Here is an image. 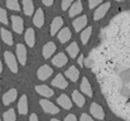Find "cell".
<instances>
[{
	"label": "cell",
	"instance_id": "39",
	"mask_svg": "<svg viewBox=\"0 0 130 121\" xmlns=\"http://www.w3.org/2000/svg\"><path fill=\"white\" fill-rule=\"evenodd\" d=\"M3 72V63H1V61H0V73Z\"/></svg>",
	"mask_w": 130,
	"mask_h": 121
},
{
	"label": "cell",
	"instance_id": "35",
	"mask_svg": "<svg viewBox=\"0 0 130 121\" xmlns=\"http://www.w3.org/2000/svg\"><path fill=\"white\" fill-rule=\"evenodd\" d=\"M64 120L66 121H76L77 120V117H76L75 115H72V114H71V115H67V116L64 117Z\"/></svg>",
	"mask_w": 130,
	"mask_h": 121
},
{
	"label": "cell",
	"instance_id": "25",
	"mask_svg": "<svg viewBox=\"0 0 130 121\" xmlns=\"http://www.w3.org/2000/svg\"><path fill=\"white\" fill-rule=\"evenodd\" d=\"M72 101H73L78 107H84V105H85V97H84L77 90L72 92Z\"/></svg>",
	"mask_w": 130,
	"mask_h": 121
},
{
	"label": "cell",
	"instance_id": "32",
	"mask_svg": "<svg viewBox=\"0 0 130 121\" xmlns=\"http://www.w3.org/2000/svg\"><path fill=\"white\" fill-rule=\"evenodd\" d=\"M72 3H73V0H62V5H61L62 6V10H64V11L68 10V8L71 6Z\"/></svg>",
	"mask_w": 130,
	"mask_h": 121
},
{
	"label": "cell",
	"instance_id": "23",
	"mask_svg": "<svg viewBox=\"0 0 130 121\" xmlns=\"http://www.w3.org/2000/svg\"><path fill=\"white\" fill-rule=\"evenodd\" d=\"M57 37H58V40L61 43H66V42H68V40L71 39L72 34H71V30L68 28H63V29H59L58 30Z\"/></svg>",
	"mask_w": 130,
	"mask_h": 121
},
{
	"label": "cell",
	"instance_id": "22",
	"mask_svg": "<svg viewBox=\"0 0 130 121\" xmlns=\"http://www.w3.org/2000/svg\"><path fill=\"white\" fill-rule=\"evenodd\" d=\"M66 77L72 82H77L78 77H80V71L77 70V67L71 66L67 71H66Z\"/></svg>",
	"mask_w": 130,
	"mask_h": 121
},
{
	"label": "cell",
	"instance_id": "15",
	"mask_svg": "<svg viewBox=\"0 0 130 121\" xmlns=\"http://www.w3.org/2000/svg\"><path fill=\"white\" fill-rule=\"evenodd\" d=\"M72 24H73V28H75L76 32H81L87 25V15H82V16L75 19Z\"/></svg>",
	"mask_w": 130,
	"mask_h": 121
},
{
	"label": "cell",
	"instance_id": "1",
	"mask_svg": "<svg viewBox=\"0 0 130 121\" xmlns=\"http://www.w3.org/2000/svg\"><path fill=\"white\" fill-rule=\"evenodd\" d=\"M84 66L95 73L111 111L130 121V10L119 13L102 29Z\"/></svg>",
	"mask_w": 130,
	"mask_h": 121
},
{
	"label": "cell",
	"instance_id": "33",
	"mask_svg": "<svg viewBox=\"0 0 130 121\" xmlns=\"http://www.w3.org/2000/svg\"><path fill=\"white\" fill-rule=\"evenodd\" d=\"M102 3V0H88V6L90 9H93V8H97V5H100Z\"/></svg>",
	"mask_w": 130,
	"mask_h": 121
},
{
	"label": "cell",
	"instance_id": "11",
	"mask_svg": "<svg viewBox=\"0 0 130 121\" xmlns=\"http://www.w3.org/2000/svg\"><path fill=\"white\" fill-rule=\"evenodd\" d=\"M56 49H57V47H56V44H54L53 42H48V43H45V44L43 45V49H42L43 57L45 58V59L51 58V57L54 54Z\"/></svg>",
	"mask_w": 130,
	"mask_h": 121
},
{
	"label": "cell",
	"instance_id": "24",
	"mask_svg": "<svg viewBox=\"0 0 130 121\" xmlns=\"http://www.w3.org/2000/svg\"><path fill=\"white\" fill-rule=\"evenodd\" d=\"M23 11L27 16L33 15L34 13V4L32 0H23Z\"/></svg>",
	"mask_w": 130,
	"mask_h": 121
},
{
	"label": "cell",
	"instance_id": "28",
	"mask_svg": "<svg viewBox=\"0 0 130 121\" xmlns=\"http://www.w3.org/2000/svg\"><path fill=\"white\" fill-rule=\"evenodd\" d=\"M91 34H92V27H87L82 29V33H81V40H82V44H87V42L91 38Z\"/></svg>",
	"mask_w": 130,
	"mask_h": 121
},
{
	"label": "cell",
	"instance_id": "9",
	"mask_svg": "<svg viewBox=\"0 0 130 121\" xmlns=\"http://www.w3.org/2000/svg\"><path fill=\"white\" fill-rule=\"evenodd\" d=\"M52 73H53V70H52L49 66L43 64L42 67H39V70H38V72H37V77L41 81H45L47 78H49V77L52 76Z\"/></svg>",
	"mask_w": 130,
	"mask_h": 121
},
{
	"label": "cell",
	"instance_id": "36",
	"mask_svg": "<svg viewBox=\"0 0 130 121\" xmlns=\"http://www.w3.org/2000/svg\"><path fill=\"white\" fill-rule=\"evenodd\" d=\"M42 3H43L44 5H47V6H51V5H53L54 0H42Z\"/></svg>",
	"mask_w": 130,
	"mask_h": 121
},
{
	"label": "cell",
	"instance_id": "4",
	"mask_svg": "<svg viewBox=\"0 0 130 121\" xmlns=\"http://www.w3.org/2000/svg\"><path fill=\"white\" fill-rule=\"evenodd\" d=\"M39 103H41V107L43 109V111L45 114H51V115H54V114H58L59 112V109L54 105V103H52L51 101H47V100H41L39 101Z\"/></svg>",
	"mask_w": 130,
	"mask_h": 121
},
{
	"label": "cell",
	"instance_id": "38",
	"mask_svg": "<svg viewBox=\"0 0 130 121\" xmlns=\"http://www.w3.org/2000/svg\"><path fill=\"white\" fill-rule=\"evenodd\" d=\"M29 120H30V121H36V120H38V116H37V114H32V115L29 116Z\"/></svg>",
	"mask_w": 130,
	"mask_h": 121
},
{
	"label": "cell",
	"instance_id": "42",
	"mask_svg": "<svg viewBox=\"0 0 130 121\" xmlns=\"http://www.w3.org/2000/svg\"><path fill=\"white\" fill-rule=\"evenodd\" d=\"M0 1H1V0H0Z\"/></svg>",
	"mask_w": 130,
	"mask_h": 121
},
{
	"label": "cell",
	"instance_id": "6",
	"mask_svg": "<svg viewBox=\"0 0 130 121\" xmlns=\"http://www.w3.org/2000/svg\"><path fill=\"white\" fill-rule=\"evenodd\" d=\"M17 59L22 66H25L27 63V49L24 44H17Z\"/></svg>",
	"mask_w": 130,
	"mask_h": 121
},
{
	"label": "cell",
	"instance_id": "21",
	"mask_svg": "<svg viewBox=\"0 0 130 121\" xmlns=\"http://www.w3.org/2000/svg\"><path fill=\"white\" fill-rule=\"evenodd\" d=\"M18 111L20 115H25L28 112V98L25 95H23L18 101Z\"/></svg>",
	"mask_w": 130,
	"mask_h": 121
},
{
	"label": "cell",
	"instance_id": "37",
	"mask_svg": "<svg viewBox=\"0 0 130 121\" xmlns=\"http://www.w3.org/2000/svg\"><path fill=\"white\" fill-rule=\"evenodd\" d=\"M84 61H85V58H84V56H80V57H78V61H77V62H78V64H80L81 67L84 66Z\"/></svg>",
	"mask_w": 130,
	"mask_h": 121
},
{
	"label": "cell",
	"instance_id": "2",
	"mask_svg": "<svg viewBox=\"0 0 130 121\" xmlns=\"http://www.w3.org/2000/svg\"><path fill=\"white\" fill-rule=\"evenodd\" d=\"M4 59H5V63L9 67V70L13 73H17L18 72V62H17L15 56L11 52H5L4 53Z\"/></svg>",
	"mask_w": 130,
	"mask_h": 121
},
{
	"label": "cell",
	"instance_id": "7",
	"mask_svg": "<svg viewBox=\"0 0 130 121\" xmlns=\"http://www.w3.org/2000/svg\"><path fill=\"white\" fill-rule=\"evenodd\" d=\"M82 10H84V6H82L81 0L73 1V3L71 4V6L68 8V15H70L71 18H73V16L78 15L80 13H82Z\"/></svg>",
	"mask_w": 130,
	"mask_h": 121
},
{
	"label": "cell",
	"instance_id": "16",
	"mask_svg": "<svg viewBox=\"0 0 130 121\" xmlns=\"http://www.w3.org/2000/svg\"><path fill=\"white\" fill-rule=\"evenodd\" d=\"M24 40L27 42V45L28 47H30V48L34 47V44H36V33H34V30L32 28H28L27 29V32L24 34Z\"/></svg>",
	"mask_w": 130,
	"mask_h": 121
},
{
	"label": "cell",
	"instance_id": "26",
	"mask_svg": "<svg viewBox=\"0 0 130 121\" xmlns=\"http://www.w3.org/2000/svg\"><path fill=\"white\" fill-rule=\"evenodd\" d=\"M0 34H1V39L4 40L5 44L8 45H13V36L9 30H6L5 28H1L0 29Z\"/></svg>",
	"mask_w": 130,
	"mask_h": 121
},
{
	"label": "cell",
	"instance_id": "14",
	"mask_svg": "<svg viewBox=\"0 0 130 121\" xmlns=\"http://www.w3.org/2000/svg\"><path fill=\"white\" fill-rule=\"evenodd\" d=\"M33 24L37 27V28H42L44 25V13L41 8L37 9V11L34 13V16H33Z\"/></svg>",
	"mask_w": 130,
	"mask_h": 121
},
{
	"label": "cell",
	"instance_id": "29",
	"mask_svg": "<svg viewBox=\"0 0 130 121\" xmlns=\"http://www.w3.org/2000/svg\"><path fill=\"white\" fill-rule=\"evenodd\" d=\"M15 119H17V115H15V110H13V109L5 111L3 115V120L5 121H15Z\"/></svg>",
	"mask_w": 130,
	"mask_h": 121
},
{
	"label": "cell",
	"instance_id": "40",
	"mask_svg": "<svg viewBox=\"0 0 130 121\" xmlns=\"http://www.w3.org/2000/svg\"><path fill=\"white\" fill-rule=\"evenodd\" d=\"M116 1H123V0H116Z\"/></svg>",
	"mask_w": 130,
	"mask_h": 121
},
{
	"label": "cell",
	"instance_id": "3",
	"mask_svg": "<svg viewBox=\"0 0 130 121\" xmlns=\"http://www.w3.org/2000/svg\"><path fill=\"white\" fill-rule=\"evenodd\" d=\"M90 112L92 115V117L97 119V120H104L105 119V112H104V109L96 103V102H92L91 106H90Z\"/></svg>",
	"mask_w": 130,
	"mask_h": 121
},
{
	"label": "cell",
	"instance_id": "10",
	"mask_svg": "<svg viewBox=\"0 0 130 121\" xmlns=\"http://www.w3.org/2000/svg\"><path fill=\"white\" fill-rule=\"evenodd\" d=\"M67 62H68L67 56H66L64 53H62V52H61V53H57V54L52 58V64L56 66V67H58V68L63 67Z\"/></svg>",
	"mask_w": 130,
	"mask_h": 121
},
{
	"label": "cell",
	"instance_id": "31",
	"mask_svg": "<svg viewBox=\"0 0 130 121\" xmlns=\"http://www.w3.org/2000/svg\"><path fill=\"white\" fill-rule=\"evenodd\" d=\"M8 14H6V10H4L3 8H0V23L1 24H6L8 25Z\"/></svg>",
	"mask_w": 130,
	"mask_h": 121
},
{
	"label": "cell",
	"instance_id": "27",
	"mask_svg": "<svg viewBox=\"0 0 130 121\" xmlns=\"http://www.w3.org/2000/svg\"><path fill=\"white\" fill-rule=\"evenodd\" d=\"M78 52H80V48H78V45H77V43H71L68 47H67V53L70 54V57L71 58H76L77 57V54H78Z\"/></svg>",
	"mask_w": 130,
	"mask_h": 121
},
{
	"label": "cell",
	"instance_id": "20",
	"mask_svg": "<svg viewBox=\"0 0 130 121\" xmlns=\"http://www.w3.org/2000/svg\"><path fill=\"white\" fill-rule=\"evenodd\" d=\"M57 103H58L61 107L66 109V110H70V109L72 107V101H71V98H70L67 95H61V96L57 98Z\"/></svg>",
	"mask_w": 130,
	"mask_h": 121
},
{
	"label": "cell",
	"instance_id": "41",
	"mask_svg": "<svg viewBox=\"0 0 130 121\" xmlns=\"http://www.w3.org/2000/svg\"><path fill=\"white\" fill-rule=\"evenodd\" d=\"M0 49H1V47H0Z\"/></svg>",
	"mask_w": 130,
	"mask_h": 121
},
{
	"label": "cell",
	"instance_id": "34",
	"mask_svg": "<svg viewBox=\"0 0 130 121\" xmlns=\"http://www.w3.org/2000/svg\"><path fill=\"white\" fill-rule=\"evenodd\" d=\"M92 116H90V115H87V114H82L81 115V117H80V120L81 121H92Z\"/></svg>",
	"mask_w": 130,
	"mask_h": 121
},
{
	"label": "cell",
	"instance_id": "18",
	"mask_svg": "<svg viewBox=\"0 0 130 121\" xmlns=\"http://www.w3.org/2000/svg\"><path fill=\"white\" fill-rule=\"evenodd\" d=\"M62 25H63V18H61V16L54 18L51 24V36H56L57 32L62 28Z\"/></svg>",
	"mask_w": 130,
	"mask_h": 121
},
{
	"label": "cell",
	"instance_id": "8",
	"mask_svg": "<svg viewBox=\"0 0 130 121\" xmlns=\"http://www.w3.org/2000/svg\"><path fill=\"white\" fill-rule=\"evenodd\" d=\"M11 23H13V30L18 34H22L24 30V22L20 16L13 15L11 16Z\"/></svg>",
	"mask_w": 130,
	"mask_h": 121
},
{
	"label": "cell",
	"instance_id": "17",
	"mask_svg": "<svg viewBox=\"0 0 130 121\" xmlns=\"http://www.w3.org/2000/svg\"><path fill=\"white\" fill-rule=\"evenodd\" d=\"M36 91H37V93H39L41 96H44V97H52L54 95V91L45 84H38L36 87Z\"/></svg>",
	"mask_w": 130,
	"mask_h": 121
},
{
	"label": "cell",
	"instance_id": "13",
	"mask_svg": "<svg viewBox=\"0 0 130 121\" xmlns=\"http://www.w3.org/2000/svg\"><path fill=\"white\" fill-rule=\"evenodd\" d=\"M51 83H52L53 87H57V88H61V90H64V88H67V86H68V82L64 78L63 75H57Z\"/></svg>",
	"mask_w": 130,
	"mask_h": 121
},
{
	"label": "cell",
	"instance_id": "19",
	"mask_svg": "<svg viewBox=\"0 0 130 121\" xmlns=\"http://www.w3.org/2000/svg\"><path fill=\"white\" fill-rule=\"evenodd\" d=\"M80 91H82L85 95H87V97H92L93 93H92V87H91V83L88 82L86 77H84L81 81V86H80Z\"/></svg>",
	"mask_w": 130,
	"mask_h": 121
},
{
	"label": "cell",
	"instance_id": "30",
	"mask_svg": "<svg viewBox=\"0 0 130 121\" xmlns=\"http://www.w3.org/2000/svg\"><path fill=\"white\" fill-rule=\"evenodd\" d=\"M6 8L10 9V10H15V11H19L20 10V6H19L18 0H6Z\"/></svg>",
	"mask_w": 130,
	"mask_h": 121
},
{
	"label": "cell",
	"instance_id": "5",
	"mask_svg": "<svg viewBox=\"0 0 130 121\" xmlns=\"http://www.w3.org/2000/svg\"><path fill=\"white\" fill-rule=\"evenodd\" d=\"M110 6H111V4L109 1L105 3V4H101L100 6H97V10H95V13H93V20H96V22L101 20L106 15V13L110 9Z\"/></svg>",
	"mask_w": 130,
	"mask_h": 121
},
{
	"label": "cell",
	"instance_id": "12",
	"mask_svg": "<svg viewBox=\"0 0 130 121\" xmlns=\"http://www.w3.org/2000/svg\"><path fill=\"white\" fill-rule=\"evenodd\" d=\"M17 96H18V91L15 88H10L4 96H3V103L6 106V105H10L11 102H14L17 100Z\"/></svg>",
	"mask_w": 130,
	"mask_h": 121
}]
</instances>
